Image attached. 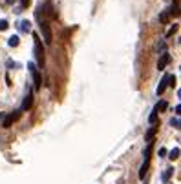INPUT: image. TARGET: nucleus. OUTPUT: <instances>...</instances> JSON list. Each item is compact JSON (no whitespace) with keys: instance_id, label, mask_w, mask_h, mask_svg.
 Listing matches in <instances>:
<instances>
[{"instance_id":"13","label":"nucleus","mask_w":181,"mask_h":184,"mask_svg":"<svg viewBox=\"0 0 181 184\" xmlns=\"http://www.w3.org/2000/svg\"><path fill=\"white\" fill-rule=\"evenodd\" d=\"M148 168H150V161H144L143 166H141V171H139V179H144V175L148 173Z\"/></svg>"},{"instance_id":"4","label":"nucleus","mask_w":181,"mask_h":184,"mask_svg":"<svg viewBox=\"0 0 181 184\" xmlns=\"http://www.w3.org/2000/svg\"><path fill=\"white\" fill-rule=\"evenodd\" d=\"M28 67H29V71H31V75H33L35 89L39 91V89H40V82H42V79H40V73L37 71V67H35V64H33V62H29V64H28Z\"/></svg>"},{"instance_id":"14","label":"nucleus","mask_w":181,"mask_h":184,"mask_svg":"<svg viewBox=\"0 0 181 184\" xmlns=\"http://www.w3.org/2000/svg\"><path fill=\"white\" fill-rule=\"evenodd\" d=\"M166 108H168V104H166V100H159V102L156 104V108H154V109H156L157 113H161V111H165Z\"/></svg>"},{"instance_id":"26","label":"nucleus","mask_w":181,"mask_h":184,"mask_svg":"<svg viewBox=\"0 0 181 184\" xmlns=\"http://www.w3.org/2000/svg\"><path fill=\"white\" fill-rule=\"evenodd\" d=\"M179 113H181V106L178 104V106H176V115H179Z\"/></svg>"},{"instance_id":"23","label":"nucleus","mask_w":181,"mask_h":184,"mask_svg":"<svg viewBox=\"0 0 181 184\" xmlns=\"http://www.w3.org/2000/svg\"><path fill=\"white\" fill-rule=\"evenodd\" d=\"M9 27V24H7V20H0V31H6Z\"/></svg>"},{"instance_id":"9","label":"nucleus","mask_w":181,"mask_h":184,"mask_svg":"<svg viewBox=\"0 0 181 184\" xmlns=\"http://www.w3.org/2000/svg\"><path fill=\"white\" fill-rule=\"evenodd\" d=\"M168 15H172V17H179V0H174V4H172L170 9H168Z\"/></svg>"},{"instance_id":"1","label":"nucleus","mask_w":181,"mask_h":184,"mask_svg":"<svg viewBox=\"0 0 181 184\" xmlns=\"http://www.w3.org/2000/svg\"><path fill=\"white\" fill-rule=\"evenodd\" d=\"M39 27H40V33L44 37V42L50 46L53 42V33H51V27H50V22L48 20H39Z\"/></svg>"},{"instance_id":"16","label":"nucleus","mask_w":181,"mask_h":184,"mask_svg":"<svg viewBox=\"0 0 181 184\" xmlns=\"http://www.w3.org/2000/svg\"><path fill=\"white\" fill-rule=\"evenodd\" d=\"M172 161H176V159H179V148H174L172 151H170V155H168Z\"/></svg>"},{"instance_id":"21","label":"nucleus","mask_w":181,"mask_h":184,"mask_svg":"<svg viewBox=\"0 0 181 184\" xmlns=\"http://www.w3.org/2000/svg\"><path fill=\"white\" fill-rule=\"evenodd\" d=\"M168 86H170V88L176 86V75H168Z\"/></svg>"},{"instance_id":"28","label":"nucleus","mask_w":181,"mask_h":184,"mask_svg":"<svg viewBox=\"0 0 181 184\" xmlns=\"http://www.w3.org/2000/svg\"><path fill=\"white\" fill-rule=\"evenodd\" d=\"M0 122H2V113H0Z\"/></svg>"},{"instance_id":"10","label":"nucleus","mask_w":181,"mask_h":184,"mask_svg":"<svg viewBox=\"0 0 181 184\" xmlns=\"http://www.w3.org/2000/svg\"><path fill=\"white\" fill-rule=\"evenodd\" d=\"M172 175H174V168H166V170L163 171V175H161V181H163V184H166V182H168Z\"/></svg>"},{"instance_id":"12","label":"nucleus","mask_w":181,"mask_h":184,"mask_svg":"<svg viewBox=\"0 0 181 184\" xmlns=\"http://www.w3.org/2000/svg\"><path fill=\"white\" fill-rule=\"evenodd\" d=\"M19 29H20V31H24V33L31 31V22H29V20H20L19 22Z\"/></svg>"},{"instance_id":"6","label":"nucleus","mask_w":181,"mask_h":184,"mask_svg":"<svg viewBox=\"0 0 181 184\" xmlns=\"http://www.w3.org/2000/svg\"><path fill=\"white\" fill-rule=\"evenodd\" d=\"M170 60H172V57H170L166 51H165V53H161V59H159V62H157V69H161V71H163V69L166 67V64H168Z\"/></svg>"},{"instance_id":"27","label":"nucleus","mask_w":181,"mask_h":184,"mask_svg":"<svg viewBox=\"0 0 181 184\" xmlns=\"http://www.w3.org/2000/svg\"><path fill=\"white\" fill-rule=\"evenodd\" d=\"M6 2H7V4H15L17 0H6Z\"/></svg>"},{"instance_id":"25","label":"nucleus","mask_w":181,"mask_h":184,"mask_svg":"<svg viewBox=\"0 0 181 184\" xmlns=\"http://www.w3.org/2000/svg\"><path fill=\"white\" fill-rule=\"evenodd\" d=\"M157 49H159L161 53H165V51H166V46H165V42H161V44H159V47H157Z\"/></svg>"},{"instance_id":"2","label":"nucleus","mask_w":181,"mask_h":184,"mask_svg":"<svg viewBox=\"0 0 181 184\" xmlns=\"http://www.w3.org/2000/svg\"><path fill=\"white\" fill-rule=\"evenodd\" d=\"M20 115H22V111H20V109H15V111L7 113V115L2 119V126H4V128H11V126L20 119Z\"/></svg>"},{"instance_id":"18","label":"nucleus","mask_w":181,"mask_h":184,"mask_svg":"<svg viewBox=\"0 0 181 184\" xmlns=\"http://www.w3.org/2000/svg\"><path fill=\"white\" fill-rule=\"evenodd\" d=\"M168 18H170L168 11H165V13H161V15H159V20L163 22V24H166V22H168Z\"/></svg>"},{"instance_id":"8","label":"nucleus","mask_w":181,"mask_h":184,"mask_svg":"<svg viewBox=\"0 0 181 184\" xmlns=\"http://www.w3.org/2000/svg\"><path fill=\"white\" fill-rule=\"evenodd\" d=\"M156 133H157V126H154V124H152V126H150V129L144 133V141H146V142H154Z\"/></svg>"},{"instance_id":"20","label":"nucleus","mask_w":181,"mask_h":184,"mask_svg":"<svg viewBox=\"0 0 181 184\" xmlns=\"http://www.w3.org/2000/svg\"><path fill=\"white\" fill-rule=\"evenodd\" d=\"M176 31H178V24H174V26H172V27L168 29V33H166V39H170V37H172V35H174Z\"/></svg>"},{"instance_id":"15","label":"nucleus","mask_w":181,"mask_h":184,"mask_svg":"<svg viewBox=\"0 0 181 184\" xmlns=\"http://www.w3.org/2000/svg\"><path fill=\"white\" fill-rule=\"evenodd\" d=\"M19 35H13V37H9V40H7V44L11 46V47H17L19 46Z\"/></svg>"},{"instance_id":"11","label":"nucleus","mask_w":181,"mask_h":184,"mask_svg":"<svg viewBox=\"0 0 181 184\" xmlns=\"http://www.w3.org/2000/svg\"><path fill=\"white\" fill-rule=\"evenodd\" d=\"M168 88V75H165L163 79H161V82H159V86H157V95H161L165 89Z\"/></svg>"},{"instance_id":"5","label":"nucleus","mask_w":181,"mask_h":184,"mask_svg":"<svg viewBox=\"0 0 181 184\" xmlns=\"http://www.w3.org/2000/svg\"><path fill=\"white\" fill-rule=\"evenodd\" d=\"M40 11L48 15V18H57V11L53 9L51 4H46V6H40Z\"/></svg>"},{"instance_id":"3","label":"nucleus","mask_w":181,"mask_h":184,"mask_svg":"<svg viewBox=\"0 0 181 184\" xmlns=\"http://www.w3.org/2000/svg\"><path fill=\"white\" fill-rule=\"evenodd\" d=\"M33 39H35V59H37V64L42 67L44 66V49H42L39 35H33Z\"/></svg>"},{"instance_id":"17","label":"nucleus","mask_w":181,"mask_h":184,"mask_svg":"<svg viewBox=\"0 0 181 184\" xmlns=\"http://www.w3.org/2000/svg\"><path fill=\"white\" fill-rule=\"evenodd\" d=\"M156 121H157V111H156V109H152V113H150V117H148V122L156 124Z\"/></svg>"},{"instance_id":"24","label":"nucleus","mask_w":181,"mask_h":184,"mask_svg":"<svg viewBox=\"0 0 181 184\" xmlns=\"http://www.w3.org/2000/svg\"><path fill=\"white\" fill-rule=\"evenodd\" d=\"M157 155H159V159L166 157V149H165V148H159V153H157Z\"/></svg>"},{"instance_id":"7","label":"nucleus","mask_w":181,"mask_h":184,"mask_svg":"<svg viewBox=\"0 0 181 184\" xmlns=\"http://www.w3.org/2000/svg\"><path fill=\"white\" fill-rule=\"evenodd\" d=\"M31 106H33V93L28 91V95H26V99L22 102V109L20 111H28V109H31Z\"/></svg>"},{"instance_id":"22","label":"nucleus","mask_w":181,"mask_h":184,"mask_svg":"<svg viewBox=\"0 0 181 184\" xmlns=\"http://www.w3.org/2000/svg\"><path fill=\"white\" fill-rule=\"evenodd\" d=\"M31 6V0H20V7L22 9H26V7H29Z\"/></svg>"},{"instance_id":"19","label":"nucleus","mask_w":181,"mask_h":184,"mask_svg":"<svg viewBox=\"0 0 181 184\" xmlns=\"http://www.w3.org/2000/svg\"><path fill=\"white\" fill-rule=\"evenodd\" d=\"M170 126H172V128H176V129H179V119H178V117L170 119Z\"/></svg>"}]
</instances>
